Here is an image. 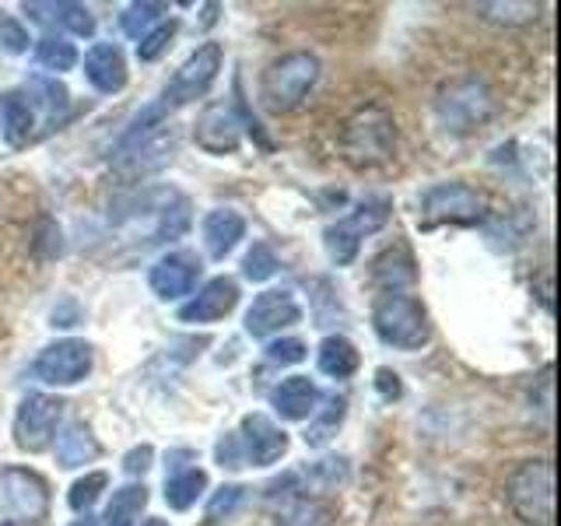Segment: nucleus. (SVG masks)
I'll return each mask as SVG.
<instances>
[{
  "mask_svg": "<svg viewBox=\"0 0 561 526\" xmlns=\"http://www.w3.org/2000/svg\"><path fill=\"white\" fill-rule=\"evenodd\" d=\"M373 327L379 333L382 344L400 347V351H421L432 338L428 327V312L417 302L414 295L403 288L397 291H382L373 306Z\"/></svg>",
  "mask_w": 561,
  "mask_h": 526,
  "instance_id": "f257e3e1",
  "label": "nucleus"
},
{
  "mask_svg": "<svg viewBox=\"0 0 561 526\" xmlns=\"http://www.w3.org/2000/svg\"><path fill=\"white\" fill-rule=\"evenodd\" d=\"M341 151H344L347 162L358 165V169L382 165L386 158H393V151H397L393 116L386 113L382 105H365V110H358L344 123Z\"/></svg>",
  "mask_w": 561,
  "mask_h": 526,
  "instance_id": "f03ea898",
  "label": "nucleus"
},
{
  "mask_svg": "<svg viewBox=\"0 0 561 526\" xmlns=\"http://www.w3.org/2000/svg\"><path fill=\"white\" fill-rule=\"evenodd\" d=\"M316 81H320V60L312 53H285V57L263 70L260 99L271 113H288L312 92Z\"/></svg>",
  "mask_w": 561,
  "mask_h": 526,
  "instance_id": "7ed1b4c3",
  "label": "nucleus"
},
{
  "mask_svg": "<svg viewBox=\"0 0 561 526\" xmlns=\"http://www.w3.org/2000/svg\"><path fill=\"white\" fill-rule=\"evenodd\" d=\"M508 505L526 526L554 523V470L548 460H526L508 478Z\"/></svg>",
  "mask_w": 561,
  "mask_h": 526,
  "instance_id": "20e7f679",
  "label": "nucleus"
},
{
  "mask_svg": "<svg viewBox=\"0 0 561 526\" xmlns=\"http://www.w3.org/2000/svg\"><path fill=\"white\" fill-rule=\"evenodd\" d=\"M390 210H393V204L386 201V197H365L355 210H351L347 218L333 221L327 232H323L330 260L337 263V267H347V263H355V256L362 250V239L379 232V228L390 221Z\"/></svg>",
  "mask_w": 561,
  "mask_h": 526,
  "instance_id": "39448f33",
  "label": "nucleus"
},
{
  "mask_svg": "<svg viewBox=\"0 0 561 526\" xmlns=\"http://www.w3.org/2000/svg\"><path fill=\"white\" fill-rule=\"evenodd\" d=\"M484 197L467 183H438L421 197V228L435 225H481L484 221Z\"/></svg>",
  "mask_w": 561,
  "mask_h": 526,
  "instance_id": "423d86ee",
  "label": "nucleus"
},
{
  "mask_svg": "<svg viewBox=\"0 0 561 526\" xmlns=\"http://www.w3.org/2000/svg\"><path fill=\"white\" fill-rule=\"evenodd\" d=\"M64 418V400L49 393H28L22 408L14 414V443L25 453H43L53 438H57V425Z\"/></svg>",
  "mask_w": 561,
  "mask_h": 526,
  "instance_id": "0eeeda50",
  "label": "nucleus"
},
{
  "mask_svg": "<svg viewBox=\"0 0 561 526\" xmlns=\"http://www.w3.org/2000/svg\"><path fill=\"white\" fill-rule=\"evenodd\" d=\"M221 60H225V49L218 43H204V46H197V53H190L186 64L175 70L165 88V102H162L165 110L169 105H186L193 99H201L207 88L215 84Z\"/></svg>",
  "mask_w": 561,
  "mask_h": 526,
  "instance_id": "6e6552de",
  "label": "nucleus"
},
{
  "mask_svg": "<svg viewBox=\"0 0 561 526\" xmlns=\"http://www.w3.org/2000/svg\"><path fill=\"white\" fill-rule=\"evenodd\" d=\"M438 116L449 130L463 134V130H473L478 123H484L491 116V95L488 88L478 81V78H460L453 81L443 95H438Z\"/></svg>",
  "mask_w": 561,
  "mask_h": 526,
  "instance_id": "1a4fd4ad",
  "label": "nucleus"
},
{
  "mask_svg": "<svg viewBox=\"0 0 561 526\" xmlns=\"http://www.w3.org/2000/svg\"><path fill=\"white\" fill-rule=\"evenodd\" d=\"M92 362H95L92 344L67 338V341L43 347L39 358L32 365V373H35V379H43L49 386H75L92 373Z\"/></svg>",
  "mask_w": 561,
  "mask_h": 526,
  "instance_id": "9d476101",
  "label": "nucleus"
},
{
  "mask_svg": "<svg viewBox=\"0 0 561 526\" xmlns=\"http://www.w3.org/2000/svg\"><path fill=\"white\" fill-rule=\"evenodd\" d=\"M0 488H4L8 508L22 523H39L49 513V488L35 470L8 467L0 470Z\"/></svg>",
  "mask_w": 561,
  "mask_h": 526,
  "instance_id": "9b49d317",
  "label": "nucleus"
},
{
  "mask_svg": "<svg viewBox=\"0 0 561 526\" xmlns=\"http://www.w3.org/2000/svg\"><path fill=\"white\" fill-rule=\"evenodd\" d=\"M236 438H239L242 460L253 467H271L288 453V435L280 432L267 414H245Z\"/></svg>",
  "mask_w": 561,
  "mask_h": 526,
  "instance_id": "f8f14e48",
  "label": "nucleus"
},
{
  "mask_svg": "<svg viewBox=\"0 0 561 526\" xmlns=\"http://www.w3.org/2000/svg\"><path fill=\"white\" fill-rule=\"evenodd\" d=\"M302 320V306L295 302V295L285 291V288H274V291H260L253 298L250 312H245V333L250 338H271V333L285 330V327H295Z\"/></svg>",
  "mask_w": 561,
  "mask_h": 526,
  "instance_id": "ddd939ff",
  "label": "nucleus"
},
{
  "mask_svg": "<svg viewBox=\"0 0 561 526\" xmlns=\"http://www.w3.org/2000/svg\"><path fill=\"white\" fill-rule=\"evenodd\" d=\"M193 140L197 148L207 155H232L242 140V123L232 113V105L215 102L197 116V127H193Z\"/></svg>",
  "mask_w": 561,
  "mask_h": 526,
  "instance_id": "4468645a",
  "label": "nucleus"
},
{
  "mask_svg": "<svg viewBox=\"0 0 561 526\" xmlns=\"http://www.w3.org/2000/svg\"><path fill=\"white\" fill-rule=\"evenodd\" d=\"M197 277H201V260L193 256V253H186V250L162 256L151 267V274H148L151 291L158 298H165V302H169V298L190 295L193 288H197Z\"/></svg>",
  "mask_w": 561,
  "mask_h": 526,
  "instance_id": "2eb2a0df",
  "label": "nucleus"
},
{
  "mask_svg": "<svg viewBox=\"0 0 561 526\" xmlns=\"http://www.w3.org/2000/svg\"><path fill=\"white\" fill-rule=\"evenodd\" d=\"M239 306V285L232 277H215L180 309L183 323H218Z\"/></svg>",
  "mask_w": 561,
  "mask_h": 526,
  "instance_id": "dca6fc26",
  "label": "nucleus"
},
{
  "mask_svg": "<svg viewBox=\"0 0 561 526\" xmlns=\"http://www.w3.org/2000/svg\"><path fill=\"white\" fill-rule=\"evenodd\" d=\"M84 78L92 81V88L102 95L123 92V88H127V60H123V49L113 43H95L84 53Z\"/></svg>",
  "mask_w": 561,
  "mask_h": 526,
  "instance_id": "f3484780",
  "label": "nucleus"
},
{
  "mask_svg": "<svg viewBox=\"0 0 561 526\" xmlns=\"http://www.w3.org/2000/svg\"><path fill=\"white\" fill-rule=\"evenodd\" d=\"M25 14L32 18L35 25H46V28H60L78 35V39H88L95 35V18L84 4H70V0H57V4H46V0H35V4H25Z\"/></svg>",
  "mask_w": 561,
  "mask_h": 526,
  "instance_id": "a211bd4d",
  "label": "nucleus"
},
{
  "mask_svg": "<svg viewBox=\"0 0 561 526\" xmlns=\"http://www.w3.org/2000/svg\"><path fill=\"white\" fill-rule=\"evenodd\" d=\"M316 403H320V390H316V382L309 376H288L271 390V408L285 421L312 418Z\"/></svg>",
  "mask_w": 561,
  "mask_h": 526,
  "instance_id": "6ab92c4d",
  "label": "nucleus"
},
{
  "mask_svg": "<svg viewBox=\"0 0 561 526\" xmlns=\"http://www.w3.org/2000/svg\"><path fill=\"white\" fill-rule=\"evenodd\" d=\"M242 236H245V218L239 215V210L218 207L204 218V245L215 260H225L228 253H232Z\"/></svg>",
  "mask_w": 561,
  "mask_h": 526,
  "instance_id": "aec40b11",
  "label": "nucleus"
},
{
  "mask_svg": "<svg viewBox=\"0 0 561 526\" xmlns=\"http://www.w3.org/2000/svg\"><path fill=\"white\" fill-rule=\"evenodd\" d=\"M0 127H4V140L11 148H22L32 140L35 127V102L25 92H4L0 95Z\"/></svg>",
  "mask_w": 561,
  "mask_h": 526,
  "instance_id": "412c9836",
  "label": "nucleus"
},
{
  "mask_svg": "<svg viewBox=\"0 0 561 526\" xmlns=\"http://www.w3.org/2000/svg\"><path fill=\"white\" fill-rule=\"evenodd\" d=\"M99 456V438L92 435V428L84 425V421H70V425L57 435V464L75 470V467H84L92 464Z\"/></svg>",
  "mask_w": 561,
  "mask_h": 526,
  "instance_id": "4be33fe9",
  "label": "nucleus"
},
{
  "mask_svg": "<svg viewBox=\"0 0 561 526\" xmlns=\"http://www.w3.org/2000/svg\"><path fill=\"white\" fill-rule=\"evenodd\" d=\"M207 488V473L201 467H183L172 470L165 478V502L175 508V513H186L190 505H197V499Z\"/></svg>",
  "mask_w": 561,
  "mask_h": 526,
  "instance_id": "5701e85b",
  "label": "nucleus"
},
{
  "mask_svg": "<svg viewBox=\"0 0 561 526\" xmlns=\"http://www.w3.org/2000/svg\"><path fill=\"white\" fill-rule=\"evenodd\" d=\"M358 365H362V355H358V347L351 344L347 338H327L320 344V373L333 376V379H351L358 373Z\"/></svg>",
  "mask_w": 561,
  "mask_h": 526,
  "instance_id": "b1692460",
  "label": "nucleus"
},
{
  "mask_svg": "<svg viewBox=\"0 0 561 526\" xmlns=\"http://www.w3.org/2000/svg\"><path fill=\"white\" fill-rule=\"evenodd\" d=\"M148 505V488L145 484H123L113 491V502L105 505V526H134L137 516Z\"/></svg>",
  "mask_w": 561,
  "mask_h": 526,
  "instance_id": "393cba45",
  "label": "nucleus"
},
{
  "mask_svg": "<svg viewBox=\"0 0 561 526\" xmlns=\"http://www.w3.org/2000/svg\"><path fill=\"white\" fill-rule=\"evenodd\" d=\"M330 508L306 495H285L277 508V526H327Z\"/></svg>",
  "mask_w": 561,
  "mask_h": 526,
  "instance_id": "a878e982",
  "label": "nucleus"
},
{
  "mask_svg": "<svg viewBox=\"0 0 561 526\" xmlns=\"http://www.w3.org/2000/svg\"><path fill=\"white\" fill-rule=\"evenodd\" d=\"M190 228V201L180 193H169V204L158 207V225L151 242H165V239H180Z\"/></svg>",
  "mask_w": 561,
  "mask_h": 526,
  "instance_id": "bb28decb",
  "label": "nucleus"
},
{
  "mask_svg": "<svg viewBox=\"0 0 561 526\" xmlns=\"http://www.w3.org/2000/svg\"><path fill=\"white\" fill-rule=\"evenodd\" d=\"M35 64H39L43 70H70L78 64V49L75 43H67L64 35H43L39 43H35Z\"/></svg>",
  "mask_w": 561,
  "mask_h": 526,
  "instance_id": "cd10ccee",
  "label": "nucleus"
},
{
  "mask_svg": "<svg viewBox=\"0 0 561 526\" xmlns=\"http://www.w3.org/2000/svg\"><path fill=\"white\" fill-rule=\"evenodd\" d=\"M28 92H32V95H39L35 102L43 105L46 119L53 123V127H57V123L64 119V113H67V105H70L67 88H64L57 78H32V81H28Z\"/></svg>",
  "mask_w": 561,
  "mask_h": 526,
  "instance_id": "c85d7f7f",
  "label": "nucleus"
},
{
  "mask_svg": "<svg viewBox=\"0 0 561 526\" xmlns=\"http://www.w3.org/2000/svg\"><path fill=\"white\" fill-rule=\"evenodd\" d=\"M295 481H306L309 488L306 491H312V488H337V484H344L347 481V460L344 456H327V460H320V464H312V467H306V470H298V473H291Z\"/></svg>",
  "mask_w": 561,
  "mask_h": 526,
  "instance_id": "c756f323",
  "label": "nucleus"
},
{
  "mask_svg": "<svg viewBox=\"0 0 561 526\" xmlns=\"http://www.w3.org/2000/svg\"><path fill=\"white\" fill-rule=\"evenodd\" d=\"M169 8L165 4H151V0H145V4H130L127 11H123V18H119V25H123V32L130 35V39H145V35L151 32V25H158L162 22V14H165Z\"/></svg>",
  "mask_w": 561,
  "mask_h": 526,
  "instance_id": "7c9ffc66",
  "label": "nucleus"
},
{
  "mask_svg": "<svg viewBox=\"0 0 561 526\" xmlns=\"http://www.w3.org/2000/svg\"><path fill=\"white\" fill-rule=\"evenodd\" d=\"M312 425H309V432H306V443L309 446H323L327 438L337 432V425L344 421V400L341 397H327V403H323V414H312L309 418Z\"/></svg>",
  "mask_w": 561,
  "mask_h": 526,
  "instance_id": "2f4dec72",
  "label": "nucleus"
},
{
  "mask_svg": "<svg viewBox=\"0 0 561 526\" xmlns=\"http://www.w3.org/2000/svg\"><path fill=\"white\" fill-rule=\"evenodd\" d=\"M105 484H110V478H105L102 470H95V473H84L81 481L70 484V495H67L70 508H78V513H88V508H92V505L99 502V495L105 491Z\"/></svg>",
  "mask_w": 561,
  "mask_h": 526,
  "instance_id": "473e14b6",
  "label": "nucleus"
},
{
  "mask_svg": "<svg viewBox=\"0 0 561 526\" xmlns=\"http://www.w3.org/2000/svg\"><path fill=\"white\" fill-rule=\"evenodd\" d=\"M242 274L250 277V281H267L277 274V256L267 242H253V250L245 253L242 260Z\"/></svg>",
  "mask_w": 561,
  "mask_h": 526,
  "instance_id": "72a5a7b5",
  "label": "nucleus"
},
{
  "mask_svg": "<svg viewBox=\"0 0 561 526\" xmlns=\"http://www.w3.org/2000/svg\"><path fill=\"white\" fill-rule=\"evenodd\" d=\"M172 35H175V22H162L154 32H148L145 39L137 43V57H140V60H158V57H162V53L169 49Z\"/></svg>",
  "mask_w": 561,
  "mask_h": 526,
  "instance_id": "f704fd0d",
  "label": "nucleus"
},
{
  "mask_svg": "<svg viewBox=\"0 0 561 526\" xmlns=\"http://www.w3.org/2000/svg\"><path fill=\"white\" fill-rule=\"evenodd\" d=\"M478 11L484 18H491V22L523 25V22H530V18L537 14V4H481Z\"/></svg>",
  "mask_w": 561,
  "mask_h": 526,
  "instance_id": "c9c22d12",
  "label": "nucleus"
},
{
  "mask_svg": "<svg viewBox=\"0 0 561 526\" xmlns=\"http://www.w3.org/2000/svg\"><path fill=\"white\" fill-rule=\"evenodd\" d=\"M25 49H28L25 25L18 22V18L0 14V53H11V57H18V53H25Z\"/></svg>",
  "mask_w": 561,
  "mask_h": 526,
  "instance_id": "e433bc0d",
  "label": "nucleus"
},
{
  "mask_svg": "<svg viewBox=\"0 0 561 526\" xmlns=\"http://www.w3.org/2000/svg\"><path fill=\"white\" fill-rule=\"evenodd\" d=\"M242 499H245V488H242V484L218 488L215 495H210V502H207V519H221V516H228V513H236Z\"/></svg>",
  "mask_w": 561,
  "mask_h": 526,
  "instance_id": "4c0bfd02",
  "label": "nucleus"
},
{
  "mask_svg": "<svg viewBox=\"0 0 561 526\" xmlns=\"http://www.w3.org/2000/svg\"><path fill=\"white\" fill-rule=\"evenodd\" d=\"M302 358H306V344L298 338H285V341L267 344V362H274V365H295Z\"/></svg>",
  "mask_w": 561,
  "mask_h": 526,
  "instance_id": "58836bf2",
  "label": "nucleus"
},
{
  "mask_svg": "<svg viewBox=\"0 0 561 526\" xmlns=\"http://www.w3.org/2000/svg\"><path fill=\"white\" fill-rule=\"evenodd\" d=\"M215 456H218V464H221V467H228V470H239V467L245 464V460H242V449H239L236 432L221 438L218 449H215Z\"/></svg>",
  "mask_w": 561,
  "mask_h": 526,
  "instance_id": "ea45409f",
  "label": "nucleus"
},
{
  "mask_svg": "<svg viewBox=\"0 0 561 526\" xmlns=\"http://www.w3.org/2000/svg\"><path fill=\"white\" fill-rule=\"evenodd\" d=\"M151 446H140V449H134V453H127V460H123V470L127 473H145L148 467H151Z\"/></svg>",
  "mask_w": 561,
  "mask_h": 526,
  "instance_id": "a19ab883",
  "label": "nucleus"
},
{
  "mask_svg": "<svg viewBox=\"0 0 561 526\" xmlns=\"http://www.w3.org/2000/svg\"><path fill=\"white\" fill-rule=\"evenodd\" d=\"M379 390H382V397L390 400V397H400V382H397V373H390V368H379Z\"/></svg>",
  "mask_w": 561,
  "mask_h": 526,
  "instance_id": "79ce46f5",
  "label": "nucleus"
},
{
  "mask_svg": "<svg viewBox=\"0 0 561 526\" xmlns=\"http://www.w3.org/2000/svg\"><path fill=\"white\" fill-rule=\"evenodd\" d=\"M70 526H99V523H95V516H88V513H84V519H75Z\"/></svg>",
  "mask_w": 561,
  "mask_h": 526,
  "instance_id": "37998d69",
  "label": "nucleus"
},
{
  "mask_svg": "<svg viewBox=\"0 0 561 526\" xmlns=\"http://www.w3.org/2000/svg\"><path fill=\"white\" fill-rule=\"evenodd\" d=\"M140 526H169V523H165V519H145Z\"/></svg>",
  "mask_w": 561,
  "mask_h": 526,
  "instance_id": "c03bdc74",
  "label": "nucleus"
}]
</instances>
